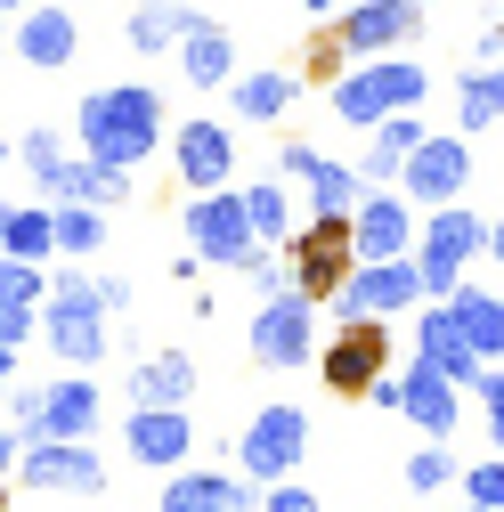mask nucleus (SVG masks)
Returning a JSON list of instances; mask_svg holds the SVG:
<instances>
[{
	"label": "nucleus",
	"instance_id": "obj_1",
	"mask_svg": "<svg viewBox=\"0 0 504 512\" xmlns=\"http://www.w3.org/2000/svg\"><path fill=\"white\" fill-rule=\"evenodd\" d=\"M74 139L90 163H122L139 171L147 155H163V98L147 82H106L74 106Z\"/></svg>",
	"mask_w": 504,
	"mask_h": 512
},
{
	"label": "nucleus",
	"instance_id": "obj_2",
	"mask_svg": "<svg viewBox=\"0 0 504 512\" xmlns=\"http://www.w3.org/2000/svg\"><path fill=\"white\" fill-rule=\"evenodd\" d=\"M431 98V74L415 66V57H350V66L334 74V114L350 122V131H374V122L391 114H415Z\"/></svg>",
	"mask_w": 504,
	"mask_h": 512
},
{
	"label": "nucleus",
	"instance_id": "obj_3",
	"mask_svg": "<svg viewBox=\"0 0 504 512\" xmlns=\"http://www.w3.org/2000/svg\"><path fill=\"white\" fill-rule=\"evenodd\" d=\"M41 342L66 358V366H98V358L114 350V317H106V301H98V277H49Z\"/></svg>",
	"mask_w": 504,
	"mask_h": 512
},
{
	"label": "nucleus",
	"instance_id": "obj_4",
	"mask_svg": "<svg viewBox=\"0 0 504 512\" xmlns=\"http://www.w3.org/2000/svg\"><path fill=\"white\" fill-rule=\"evenodd\" d=\"M480 252H488V220H480L472 204H439V212L415 228V277H423V301H448Z\"/></svg>",
	"mask_w": 504,
	"mask_h": 512
},
{
	"label": "nucleus",
	"instance_id": "obj_5",
	"mask_svg": "<svg viewBox=\"0 0 504 512\" xmlns=\"http://www.w3.org/2000/svg\"><path fill=\"white\" fill-rule=\"evenodd\" d=\"M285 261H293V293L301 301H334L358 269V236H350V212H309V228H293L285 244Z\"/></svg>",
	"mask_w": 504,
	"mask_h": 512
},
{
	"label": "nucleus",
	"instance_id": "obj_6",
	"mask_svg": "<svg viewBox=\"0 0 504 512\" xmlns=\"http://www.w3.org/2000/svg\"><path fill=\"white\" fill-rule=\"evenodd\" d=\"M179 236L204 252V269H236V277H244V261H252V252H261V236H252V220H244V187H212V196H187Z\"/></svg>",
	"mask_w": 504,
	"mask_h": 512
},
{
	"label": "nucleus",
	"instance_id": "obj_7",
	"mask_svg": "<svg viewBox=\"0 0 504 512\" xmlns=\"http://www.w3.org/2000/svg\"><path fill=\"white\" fill-rule=\"evenodd\" d=\"M374 374H391V326L383 317H350V326H334L318 342V382L334 399H366Z\"/></svg>",
	"mask_w": 504,
	"mask_h": 512
},
{
	"label": "nucleus",
	"instance_id": "obj_8",
	"mask_svg": "<svg viewBox=\"0 0 504 512\" xmlns=\"http://www.w3.org/2000/svg\"><path fill=\"white\" fill-rule=\"evenodd\" d=\"M236 464H244V480H293L301 464H309V415L301 407H261V415H244V431H236Z\"/></svg>",
	"mask_w": 504,
	"mask_h": 512
},
{
	"label": "nucleus",
	"instance_id": "obj_9",
	"mask_svg": "<svg viewBox=\"0 0 504 512\" xmlns=\"http://www.w3.org/2000/svg\"><path fill=\"white\" fill-rule=\"evenodd\" d=\"M464 187H472V147H464V131H431V139L407 155V171H399V196H407L415 212L464 204Z\"/></svg>",
	"mask_w": 504,
	"mask_h": 512
},
{
	"label": "nucleus",
	"instance_id": "obj_10",
	"mask_svg": "<svg viewBox=\"0 0 504 512\" xmlns=\"http://www.w3.org/2000/svg\"><path fill=\"white\" fill-rule=\"evenodd\" d=\"M318 342H326L318 334V301H301V293H277V301H261V317H252V358L277 366V374L309 366Z\"/></svg>",
	"mask_w": 504,
	"mask_h": 512
},
{
	"label": "nucleus",
	"instance_id": "obj_11",
	"mask_svg": "<svg viewBox=\"0 0 504 512\" xmlns=\"http://www.w3.org/2000/svg\"><path fill=\"white\" fill-rule=\"evenodd\" d=\"M415 301H423L415 261H358V269H350V285H342L326 309H334V326H350V317H383V326H391V317H399V309H415Z\"/></svg>",
	"mask_w": 504,
	"mask_h": 512
},
{
	"label": "nucleus",
	"instance_id": "obj_12",
	"mask_svg": "<svg viewBox=\"0 0 504 512\" xmlns=\"http://www.w3.org/2000/svg\"><path fill=\"white\" fill-rule=\"evenodd\" d=\"M277 179L301 187L309 212H358V196H366V179H358L350 163H334L326 147H309V139H285V147H277Z\"/></svg>",
	"mask_w": 504,
	"mask_h": 512
},
{
	"label": "nucleus",
	"instance_id": "obj_13",
	"mask_svg": "<svg viewBox=\"0 0 504 512\" xmlns=\"http://www.w3.org/2000/svg\"><path fill=\"white\" fill-rule=\"evenodd\" d=\"M17 480L41 488V496H98L106 488V464L90 439H33L17 456Z\"/></svg>",
	"mask_w": 504,
	"mask_h": 512
},
{
	"label": "nucleus",
	"instance_id": "obj_14",
	"mask_svg": "<svg viewBox=\"0 0 504 512\" xmlns=\"http://www.w3.org/2000/svg\"><path fill=\"white\" fill-rule=\"evenodd\" d=\"M415 204L399 187H366L358 212H350V236H358V261H415Z\"/></svg>",
	"mask_w": 504,
	"mask_h": 512
},
{
	"label": "nucleus",
	"instance_id": "obj_15",
	"mask_svg": "<svg viewBox=\"0 0 504 512\" xmlns=\"http://www.w3.org/2000/svg\"><path fill=\"white\" fill-rule=\"evenodd\" d=\"M423 17H431V9H415V0H358V9L334 17V33H342L350 57H399V49L423 33Z\"/></svg>",
	"mask_w": 504,
	"mask_h": 512
},
{
	"label": "nucleus",
	"instance_id": "obj_16",
	"mask_svg": "<svg viewBox=\"0 0 504 512\" xmlns=\"http://www.w3.org/2000/svg\"><path fill=\"white\" fill-rule=\"evenodd\" d=\"M179 187L187 196H212V187H236V131L228 122H179Z\"/></svg>",
	"mask_w": 504,
	"mask_h": 512
},
{
	"label": "nucleus",
	"instance_id": "obj_17",
	"mask_svg": "<svg viewBox=\"0 0 504 512\" xmlns=\"http://www.w3.org/2000/svg\"><path fill=\"white\" fill-rule=\"evenodd\" d=\"M9 49L25 57L33 74H57V66H74L82 25H74V9H57V0H33L25 17H9Z\"/></svg>",
	"mask_w": 504,
	"mask_h": 512
},
{
	"label": "nucleus",
	"instance_id": "obj_18",
	"mask_svg": "<svg viewBox=\"0 0 504 512\" xmlns=\"http://www.w3.org/2000/svg\"><path fill=\"white\" fill-rule=\"evenodd\" d=\"M122 447L147 472H179L187 447H196V423H187V407H131L122 415Z\"/></svg>",
	"mask_w": 504,
	"mask_h": 512
},
{
	"label": "nucleus",
	"instance_id": "obj_19",
	"mask_svg": "<svg viewBox=\"0 0 504 512\" xmlns=\"http://www.w3.org/2000/svg\"><path fill=\"white\" fill-rule=\"evenodd\" d=\"M155 512H261V480H236V472H196L179 464L155 496Z\"/></svg>",
	"mask_w": 504,
	"mask_h": 512
},
{
	"label": "nucleus",
	"instance_id": "obj_20",
	"mask_svg": "<svg viewBox=\"0 0 504 512\" xmlns=\"http://www.w3.org/2000/svg\"><path fill=\"white\" fill-rule=\"evenodd\" d=\"M399 382H407V407H399V415H407L423 439H448V431L464 423V382H448L431 358H407Z\"/></svg>",
	"mask_w": 504,
	"mask_h": 512
},
{
	"label": "nucleus",
	"instance_id": "obj_21",
	"mask_svg": "<svg viewBox=\"0 0 504 512\" xmlns=\"http://www.w3.org/2000/svg\"><path fill=\"white\" fill-rule=\"evenodd\" d=\"M41 301H49V269L0 252V342H9V350H25L41 334Z\"/></svg>",
	"mask_w": 504,
	"mask_h": 512
},
{
	"label": "nucleus",
	"instance_id": "obj_22",
	"mask_svg": "<svg viewBox=\"0 0 504 512\" xmlns=\"http://www.w3.org/2000/svg\"><path fill=\"white\" fill-rule=\"evenodd\" d=\"M98 415H106L98 382H90V374H66V382H49V391H41L33 439H90V431H98ZM33 439H25V447H33Z\"/></svg>",
	"mask_w": 504,
	"mask_h": 512
},
{
	"label": "nucleus",
	"instance_id": "obj_23",
	"mask_svg": "<svg viewBox=\"0 0 504 512\" xmlns=\"http://www.w3.org/2000/svg\"><path fill=\"white\" fill-rule=\"evenodd\" d=\"M415 358H431L448 382H464V391L488 374V366H480V350L464 342V326H456V309H448V301H431V309L415 317Z\"/></svg>",
	"mask_w": 504,
	"mask_h": 512
},
{
	"label": "nucleus",
	"instance_id": "obj_24",
	"mask_svg": "<svg viewBox=\"0 0 504 512\" xmlns=\"http://www.w3.org/2000/svg\"><path fill=\"white\" fill-rule=\"evenodd\" d=\"M423 139H431V131H423V106H415V114H391V122H374V147H366L358 179H366V187H399V171H407V155H415Z\"/></svg>",
	"mask_w": 504,
	"mask_h": 512
},
{
	"label": "nucleus",
	"instance_id": "obj_25",
	"mask_svg": "<svg viewBox=\"0 0 504 512\" xmlns=\"http://www.w3.org/2000/svg\"><path fill=\"white\" fill-rule=\"evenodd\" d=\"M196 399V358L187 350H155L131 366V407H187Z\"/></svg>",
	"mask_w": 504,
	"mask_h": 512
},
{
	"label": "nucleus",
	"instance_id": "obj_26",
	"mask_svg": "<svg viewBox=\"0 0 504 512\" xmlns=\"http://www.w3.org/2000/svg\"><path fill=\"white\" fill-rule=\"evenodd\" d=\"M448 309H456L464 342L480 350V366H504V293H488V285H456Z\"/></svg>",
	"mask_w": 504,
	"mask_h": 512
},
{
	"label": "nucleus",
	"instance_id": "obj_27",
	"mask_svg": "<svg viewBox=\"0 0 504 512\" xmlns=\"http://www.w3.org/2000/svg\"><path fill=\"white\" fill-rule=\"evenodd\" d=\"M179 74H187V90H228V82H236V41L204 17L196 33L179 41Z\"/></svg>",
	"mask_w": 504,
	"mask_h": 512
},
{
	"label": "nucleus",
	"instance_id": "obj_28",
	"mask_svg": "<svg viewBox=\"0 0 504 512\" xmlns=\"http://www.w3.org/2000/svg\"><path fill=\"white\" fill-rule=\"evenodd\" d=\"M196 25H204V9H179V0H131V49H139V57L179 49Z\"/></svg>",
	"mask_w": 504,
	"mask_h": 512
},
{
	"label": "nucleus",
	"instance_id": "obj_29",
	"mask_svg": "<svg viewBox=\"0 0 504 512\" xmlns=\"http://www.w3.org/2000/svg\"><path fill=\"white\" fill-rule=\"evenodd\" d=\"M0 252H9V261H41V269H49V252H57L49 204H0Z\"/></svg>",
	"mask_w": 504,
	"mask_h": 512
},
{
	"label": "nucleus",
	"instance_id": "obj_30",
	"mask_svg": "<svg viewBox=\"0 0 504 512\" xmlns=\"http://www.w3.org/2000/svg\"><path fill=\"white\" fill-rule=\"evenodd\" d=\"M293 98H301V82H293V74H277V66H269V74H236V82H228L236 122H277Z\"/></svg>",
	"mask_w": 504,
	"mask_h": 512
},
{
	"label": "nucleus",
	"instance_id": "obj_31",
	"mask_svg": "<svg viewBox=\"0 0 504 512\" xmlns=\"http://www.w3.org/2000/svg\"><path fill=\"white\" fill-rule=\"evenodd\" d=\"M496 122H504V66H472L456 82V131L472 139V131H496Z\"/></svg>",
	"mask_w": 504,
	"mask_h": 512
},
{
	"label": "nucleus",
	"instance_id": "obj_32",
	"mask_svg": "<svg viewBox=\"0 0 504 512\" xmlns=\"http://www.w3.org/2000/svg\"><path fill=\"white\" fill-rule=\"evenodd\" d=\"M244 220H252V236H261V244H293V187L285 179H252L244 187Z\"/></svg>",
	"mask_w": 504,
	"mask_h": 512
},
{
	"label": "nucleus",
	"instance_id": "obj_33",
	"mask_svg": "<svg viewBox=\"0 0 504 512\" xmlns=\"http://www.w3.org/2000/svg\"><path fill=\"white\" fill-rule=\"evenodd\" d=\"M57 261H90V252L106 244V212L98 204H57Z\"/></svg>",
	"mask_w": 504,
	"mask_h": 512
},
{
	"label": "nucleus",
	"instance_id": "obj_34",
	"mask_svg": "<svg viewBox=\"0 0 504 512\" xmlns=\"http://www.w3.org/2000/svg\"><path fill=\"white\" fill-rule=\"evenodd\" d=\"M407 488H415V496H439V488H464V464L448 456V439H431V447H415V464H407Z\"/></svg>",
	"mask_w": 504,
	"mask_h": 512
},
{
	"label": "nucleus",
	"instance_id": "obj_35",
	"mask_svg": "<svg viewBox=\"0 0 504 512\" xmlns=\"http://www.w3.org/2000/svg\"><path fill=\"white\" fill-rule=\"evenodd\" d=\"M244 285L261 293V301H277V293H293V261H285V244H261L244 261Z\"/></svg>",
	"mask_w": 504,
	"mask_h": 512
},
{
	"label": "nucleus",
	"instance_id": "obj_36",
	"mask_svg": "<svg viewBox=\"0 0 504 512\" xmlns=\"http://www.w3.org/2000/svg\"><path fill=\"white\" fill-rule=\"evenodd\" d=\"M472 399H480V423H488V439H496V456H504V366H488V374L472 382Z\"/></svg>",
	"mask_w": 504,
	"mask_h": 512
},
{
	"label": "nucleus",
	"instance_id": "obj_37",
	"mask_svg": "<svg viewBox=\"0 0 504 512\" xmlns=\"http://www.w3.org/2000/svg\"><path fill=\"white\" fill-rule=\"evenodd\" d=\"M301 66H309V82H334V74H342V66H350V49H342V33H334V25H326V33H318V41H309V49H301Z\"/></svg>",
	"mask_w": 504,
	"mask_h": 512
},
{
	"label": "nucleus",
	"instance_id": "obj_38",
	"mask_svg": "<svg viewBox=\"0 0 504 512\" xmlns=\"http://www.w3.org/2000/svg\"><path fill=\"white\" fill-rule=\"evenodd\" d=\"M464 504L504 512V456H488V464H472V472H464Z\"/></svg>",
	"mask_w": 504,
	"mask_h": 512
},
{
	"label": "nucleus",
	"instance_id": "obj_39",
	"mask_svg": "<svg viewBox=\"0 0 504 512\" xmlns=\"http://www.w3.org/2000/svg\"><path fill=\"white\" fill-rule=\"evenodd\" d=\"M261 512H326V504H318V488H301V480H269Z\"/></svg>",
	"mask_w": 504,
	"mask_h": 512
},
{
	"label": "nucleus",
	"instance_id": "obj_40",
	"mask_svg": "<svg viewBox=\"0 0 504 512\" xmlns=\"http://www.w3.org/2000/svg\"><path fill=\"white\" fill-rule=\"evenodd\" d=\"M366 399L383 407V415H399V407H407V382H399V374H374V391H366Z\"/></svg>",
	"mask_w": 504,
	"mask_h": 512
},
{
	"label": "nucleus",
	"instance_id": "obj_41",
	"mask_svg": "<svg viewBox=\"0 0 504 512\" xmlns=\"http://www.w3.org/2000/svg\"><path fill=\"white\" fill-rule=\"evenodd\" d=\"M98 301H106V317H122V309H131V285H122V277H98Z\"/></svg>",
	"mask_w": 504,
	"mask_h": 512
},
{
	"label": "nucleus",
	"instance_id": "obj_42",
	"mask_svg": "<svg viewBox=\"0 0 504 512\" xmlns=\"http://www.w3.org/2000/svg\"><path fill=\"white\" fill-rule=\"evenodd\" d=\"M17 456H25V439H17V423H0V472H17Z\"/></svg>",
	"mask_w": 504,
	"mask_h": 512
},
{
	"label": "nucleus",
	"instance_id": "obj_43",
	"mask_svg": "<svg viewBox=\"0 0 504 512\" xmlns=\"http://www.w3.org/2000/svg\"><path fill=\"white\" fill-rule=\"evenodd\" d=\"M9 391H17V350L0 342V399H9Z\"/></svg>",
	"mask_w": 504,
	"mask_h": 512
},
{
	"label": "nucleus",
	"instance_id": "obj_44",
	"mask_svg": "<svg viewBox=\"0 0 504 512\" xmlns=\"http://www.w3.org/2000/svg\"><path fill=\"white\" fill-rule=\"evenodd\" d=\"M488 261L504 269V220H488Z\"/></svg>",
	"mask_w": 504,
	"mask_h": 512
},
{
	"label": "nucleus",
	"instance_id": "obj_45",
	"mask_svg": "<svg viewBox=\"0 0 504 512\" xmlns=\"http://www.w3.org/2000/svg\"><path fill=\"white\" fill-rule=\"evenodd\" d=\"M301 9H309V17H334V0H301Z\"/></svg>",
	"mask_w": 504,
	"mask_h": 512
},
{
	"label": "nucleus",
	"instance_id": "obj_46",
	"mask_svg": "<svg viewBox=\"0 0 504 512\" xmlns=\"http://www.w3.org/2000/svg\"><path fill=\"white\" fill-rule=\"evenodd\" d=\"M0 17H25V0H0Z\"/></svg>",
	"mask_w": 504,
	"mask_h": 512
},
{
	"label": "nucleus",
	"instance_id": "obj_47",
	"mask_svg": "<svg viewBox=\"0 0 504 512\" xmlns=\"http://www.w3.org/2000/svg\"><path fill=\"white\" fill-rule=\"evenodd\" d=\"M0 512H9V472H0Z\"/></svg>",
	"mask_w": 504,
	"mask_h": 512
},
{
	"label": "nucleus",
	"instance_id": "obj_48",
	"mask_svg": "<svg viewBox=\"0 0 504 512\" xmlns=\"http://www.w3.org/2000/svg\"><path fill=\"white\" fill-rule=\"evenodd\" d=\"M0 49H9V17H0Z\"/></svg>",
	"mask_w": 504,
	"mask_h": 512
},
{
	"label": "nucleus",
	"instance_id": "obj_49",
	"mask_svg": "<svg viewBox=\"0 0 504 512\" xmlns=\"http://www.w3.org/2000/svg\"><path fill=\"white\" fill-rule=\"evenodd\" d=\"M415 9H439V0H415Z\"/></svg>",
	"mask_w": 504,
	"mask_h": 512
},
{
	"label": "nucleus",
	"instance_id": "obj_50",
	"mask_svg": "<svg viewBox=\"0 0 504 512\" xmlns=\"http://www.w3.org/2000/svg\"><path fill=\"white\" fill-rule=\"evenodd\" d=\"M0 155H17V147H9V139H0Z\"/></svg>",
	"mask_w": 504,
	"mask_h": 512
},
{
	"label": "nucleus",
	"instance_id": "obj_51",
	"mask_svg": "<svg viewBox=\"0 0 504 512\" xmlns=\"http://www.w3.org/2000/svg\"><path fill=\"white\" fill-rule=\"evenodd\" d=\"M464 512H488V504H464Z\"/></svg>",
	"mask_w": 504,
	"mask_h": 512
},
{
	"label": "nucleus",
	"instance_id": "obj_52",
	"mask_svg": "<svg viewBox=\"0 0 504 512\" xmlns=\"http://www.w3.org/2000/svg\"><path fill=\"white\" fill-rule=\"evenodd\" d=\"M496 33H504V9H496Z\"/></svg>",
	"mask_w": 504,
	"mask_h": 512
}]
</instances>
